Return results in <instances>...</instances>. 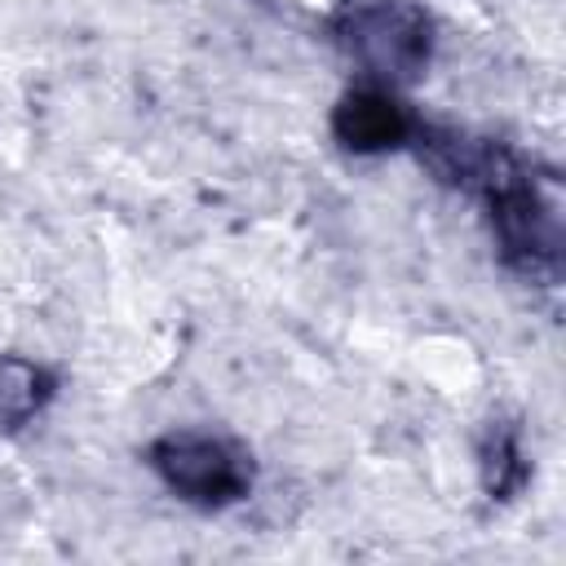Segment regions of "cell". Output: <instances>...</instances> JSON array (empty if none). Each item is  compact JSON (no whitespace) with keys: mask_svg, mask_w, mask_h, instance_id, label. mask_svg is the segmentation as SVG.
<instances>
[{"mask_svg":"<svg viewBox=\"0 0 566 566\" xmlns=\"http://www.w3.org/2000/svg\"><path fill=\"white\" fill-rule=\"evenodd\" d=\"M340 40L367 71L402 80L424 57V18L402 0H354L340 18Z\"/></svg>","mask_w":566,"mask_h":566,"instance_id":"1","label":"cell"},{"mask_svg":"<svg viewBox=\"0 0 566 566\" xmlns=\"http://www.w3.org/2000/svg\"><path fill=\"white\" fill-rule=\"evenodd\" d=\"M155 469L172 491L195 504H230L248 491V460L208 433H168L155 442Z\"/></svg>","mask_w":566,"mask_h":566,"instance_id":"2","label":"cell"},{"mask_svg":"<svg viewBox=\"0 0 566 566\" xmlns=\"http://www.w3.org/2000/svg\"><path fill=\"white\" fill-rule=\"evenodd\" d=\"M336 137L354 150H385V146H398L407 137V119L398 111V102L380 88H363V93H349L336 111Z\"/></svg>","mask_w":566,"mask_h":566,"instance_id":"3","label":"cell"},{"mask_svg":"<svg viewBox=\"0 0 566 566\" xmlns=\"http://www.w3.org/2000/svg\"><path fill=\"white\" fill-rule=\"evenodd\" d=\"M44 376L31 363H0V424L27 420L40 402H44Z\"/></svg>","mask_w":566,"mask_h":566,"instance_id":"4","label":"cell"}]
</instances>
